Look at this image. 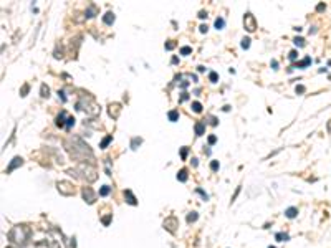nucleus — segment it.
Segmentation results:
<instances>
[{"label":"nucleus","instance_id":"1","mask_svg":"<svg viewBox=\"0 0 331 248\" xmlns=\"http://www.w3.org/2000/svg\"><path fill=\"white\" fill-rule=\"evenodd\" d=\"M28 237H30V230L23 225H17L8 232V240L15 245H25Z\"/></svg>","mask_w":331,"mask_h":248},{"label":"nucleus","instance_id":"2","mask_svg":"<svg viewBox=\"0 0 331 248\" xmlns=\"http://www.w3.org/2000/svg\"><path fill=\"white\" fill-rule=\"evenodd\" d=\"M76 172H83L81 179H86L88 182H93V180H96L98 177V172L96 169L93 167V165H88V164H80L78 169H75Z\"/></svg>","mask_w":331,"mask_h":248},{"label":"nucleus","instance_id":"3","mask_svg":"<svg viewBox=\"0 0 331 248\" xmlns=\"http://www.w3.org/2000/svg\"><path fill=\"white\" fill-rule=\"evenodd\" d=\"M56 189L61 195H73L75 194V187H73L71 182H66V180H60L56 184Z\"/></svg>","mask_w":331,"mask_h":248},{"label":"nucleus","instance_id":"4","mask_svg":"<svg viewBox=\"0 0 331 248\" xmlns=\"http://www.w3.org/2000/svg\"><path fill=\"white\" fill-rule=\"evenodd\" d=\"M244 23H245V28H247L248 31H255V28H257V22H255V17H253L252 13H245V17H244Z\"/></svg>","mask_w":331,"mask_h":248},{"label":"nucleus","instance_id":"5","mask_svg":"<svg viewBox=\"0 0 331 248\" xmlns=\"http://www.w3.org/2000/svg\"><path fill=\"white\" fill-rule=\"evenodd\" d=\"M81 194H83L84 202H88V204H94V200H96V195H94V192H93V189H91V187H84Z\"/></svg>","mask_w":331,"mask_h":248},{"label":"nucleus","instance_id":"6","mask_svg":"<svg viewBox=\"0 0 331 248\" xmlns=\"http://www.w3.org/2000/svg\"><path fill=\"white\" fill-rule=\"evenodd\" d=\"M175 227H179V222H177V218H175V217H169V218H166V220H164V228L166 230H169V232L174 233L175 232Z\"/></svg>","mask_w":331,"mask_h":248},{"label":"nucleus","instance_id":"7","mask_svg":"<svg viewBox=\"0 0 331 248\" xmlns=\"http://www.w3.org/2000/svg\"><path fill=\"white\" fill-rule=\"evenodd\" d=\"M22 164H23V159H22V157H13L12 162H10V165L7 167V174H10L13 169H17L18 165H22Z\"/></svg>","mask_w":331,"mask_h":248},{"label":"nucleus","instance_id":"8","mask_svg":"<svg viewBox=\"0 0 331 248\" xmlns=\"http://www.w3.org/2000/svg\"><path fill=\"white\" fill-rule=\"evenodd\" d=\"M308 65H311V58H310V56H306L305 60H301V61H298L297 65H293L291 68H288V71H293V68H306Z\"/></svg>","mask_w":331,"mask_h":248},{"label":"nucleus","instance_id":"9","mask_svg":"<svg viewBox=\"0 0 331 248\" xmlns=\"http://www.w3.org/2000/svg\"><path fill=\"white\" fill-rule=\"evenodd\" d=\"M119 113H121V106L116 104V103H114V104H110V116H111V118L116 119L119 116Z\"/></svg>","mask_w":331,"mask_h":248},{"label":"nucleus","instance_id":"10","mask_svg":"<svg viewBox=\"0 0 331 248\" xmlns=\"http://www.w3.org/2000/svg\"><path fill=\"white\" fill-rule=\"evenodd\" d=\"M124 197H126V202L128 204H131V205H138V200H136V197L133 195V192L131 190H124Z\"/></svg>","mask_w":331,"mask_h":248},{"label":"nucleus","instance_id":"11","mask_svg":"<svg viewBox=\"0 0 331 248\" xmlns=\"http://www.w3.org/2000/svg\"><path fill=\"white\" fill-rule=\"evenodd\" d=\"M65 118H66V113H65V111H61V113H60V116L56 118V126H58V127H66Z\"/></svg>","mask_w":331,"mask_h":248},{"label":"nucleus","instance_id":"12","mask_svg":"<svg viewBox=\"0 0 331 248\" xmlns=\"http://www.w3.org/2000/svg\"><path fill=\"white\" fill-rule=\"evenodd\" d=\"M103 22L106 23V25H113V23H114V13H113V12L104 13V17H103Z\"/></svg>","mask_w":331,"mask_h":248},{"label":"nucleus","instance_id":"13","mask_svg":"<svg viewBox=\"0 0 331 248\" xmlns=\"http://www.w3.org/2000/svg\"><path fill=\"white\" fill-rule=\"evenodd\" d=\"M285 215H287L288 218H295L298 215V208L297 207H290V208H287L285 210Z\"/></svg>","mask_w":331,"mask_h":248},{"label":"nucleus","instance_id":"14","mask_svg":"<svg viewBox=\"0 0 331 248\" xmlns=\"http://www.w3.org/2000/svg\"><path fill=\"white\" fill-rule=\"evenodd\" d=\"M205 132V122H197L195 124V134L197 136H202Z\"/></svg>","mask_w":331,"mask_h":248},{"label":"nucleus","instance_id":"15","mask_svg":"<svg viewBox=\"0 0 331 248\" xmlns=\"http://www.w3.org/2000/svg\"><path fill=\"white\" fill-rule=\"evenodd\" d=\"M167 118H169V121H171V122H175V121H177V119H179V111H175V109H172V111H169Z\"/></svg>","mask_w":331,"mask_h":248},{"label":"nucleus","instance_id":"16","mask_svg":"<svg viewBox=\"0 0 331 248\" xmlns=\"http://www.w3.org/2000/svg\"><path fill=\"white\" fill-rule=\"evenodd\" d=\"M177 180H181V182H185V180H187V171H185V169H182V171L177 172Z\"/></svg>","mask_w":331,"mask_h":248},{"label":"nucleus","instance_id":"17","mask_svg":"<svg viewBox=\"0 0 331 248\" xmlns=\"http://www.w3.org/2000/svg\"><path fill=\"white\" fill-rule=\"evenodd\" d=\"M275 238L278 240V242H287L290 237H288V233H283V232H280V233H277L275 235Z\"/></svg>","mask_w":331,"mask_h":248},{"label":"nucleus","instance_id":"18","mask_svg":"<svg viewBox=\"0 0 331 248\" xmlns=\"http://www.w3.org/2000/svg\"><path fill=\"white\" fill-rule=\"evenodd\" d=\"M111 141H113V136H106V137H104L103 141H101L100 147H101V149H106V146H108V144L111 142Z\"/></svg>","mask_w":331,"mask_h":248},{"label":"nucleus","instance_id":"19","mask_svg":"<svg viewBox=\"0 0 331 248\" xmlns=\"http://www.w3.org/2000/svg\"><path fill=\"white\" fill-rule=\"evenodd\" d=\"M192 111L194 113H202V104L199 101H194L192 103Z\"/></svg>","mask_w":331,"mask_h":248},{"label":"nucleus","instance_id":"20","mask_svg":"<svg viewBox=\"0 0 331 248\" xmlns=\"http://www.w3.org/2000/svg\"><path fill=\"white\" fill-rule=\"evenodd\" d=\"M110 192H111V187H108V185H103V187L100 189V195H101V197H106Z\"/></svg>","mask_w":331,"mask_h":248},{"label":"nucleus","instance_id":"21","mask_svg":"<svg viewBox=\"0 0 331 248\" xmlns=\"http://www.w3.org/2000/svg\"><path fill=\"white\" fill-rule=\"evenodd\" d=\"M197 218H199V215H197V212H191V214L187 215V223H192V222H195Z\"/></svg>","mask_w":331,"mask_h":248},{"label":"nucleus","instance_id":"22","mask_svg":"<svg viewBox=\"0 0 331 248\" xmlns=\"http://www.w3.org/2000/svg\"><path fill=\"white\" fill-rule=\"evenodd\" d=\"M224 25H225V20L222 18V17H219V18L215 20V28H217V30H222V28H224Z\"/></svg>","mask_w":331,"mask_h":248},{"label":"nucleus","instance_id":"23","mask_svg":"<svg viewBox=\"0 0 331 248\" xmlns=\"http://www.w3.org/2000/svg\"><path fill=\"white\" fill-rule=\"evenodd\" d=\"M141 142H143V139H141V137H134V139L131 141V149H138V146H139Z\"/></svg>","mask_w":331,"mask_h":248},{"label":"nucleus","instance_id":"24","mask_svg":"<svg viewBox=\"0 0 331 248\" xmlns=\"http://www.w3.org/2000/svg\"><path fill=\"white\" fill-rule=\"evenodd\" d=\"M41 96H43V98H48V96H50V90H48L47 84H41Z\"/></svg>","mask_w":331,"mask_h":248},{"label":"nucleus","instance_id":"25","mask_svg":"<svg viewBox=\"0 0 331 248\" xmlns=\"http://www.w3.org/2000/svg\"><path fill=\"white\" fill-rule=\"evenodd\" d=\"M191 53H192V48H191V47H182V48H181V55L187 56V55H191Z\"/></svg>","mask_w":331,"mask_h":248},{"label":"nucleus","instance_id":"26","mask_svg":"<svg viewBox=\"0 0 331 248\" xmlns=\"http://www.w3.org/2000/svg\"><path fill=\"white\" fill-rule=\"evenodd\" d=\"M73 124H75V118H73V116H68V118H66V129H70Z\"/></svg>","mask_w":331,"mask_h":248},{"label":"nucleus","instance_id":"27","mask_svg":"<svg viewBox=\"0 0 331 248\" xmlns=\"http://www.w3.org/2000/svg\"><path fill=\"white\" fill-rule=\"evenodd\" d=\"M209 80L212 81V83H217V80H219V74H217L215 71H210V74H209Z\"/></svg>","mask_w":331,"mask_h":248},{"label":"nucleus","instance_id":"28","mask_svg":"<svg viewBox=\"0 0 331 248\" xmlns=\"http://www.w3.org/2000/svg\"><path fill=\"white\" fill-rule=\"evenodd\" d=\"M288 58H290L291 61H295V60L298 58V51H297V50H291V51H290V55H288Z\"/></svg>","mask_w":331,"mask_h":248},{"label":"nucleus","instance_id":"29","mask_svg":"<svg viewBox=\"0 0 331 248\" xmlns=\"http://www.w3.org/2000/svg\"><path fill=\"white\" fill-rule=\"evenodd\" d=\"M94 12H96V7H94V5H91L90 8L86 10V17H93V15H94Z\"/></svg>","mask_w":331,"mask_h":248},{"label":"nucleus","instance_id":"30","mask_svg":"<svg viewBox=\"0 0 331 248\" xmlns=\"http://www.w3.org/2000/svg\"><path fill=\"white\" fill-rule=\"evenodd\" d=\"M248 47H250V38H247V37H245L244 40H242V48H244V50H247Z\"/></svg>","mask_w":331,"mask_h":248},{"label":"nucleus","instance_id":"31","mask_svg":"<svg viewBox=\"0 0 331 248\" xmlns=\"http://www.w3.org/2000/svg\"><path fill=\"white\" fill-rule=\"evenodd\" d=\"M293 41H295V45H297V47H303V45H305V40H303V38H295Z\"/></svg>","mask_w":331,"mask_h":248},{"label":"nucleus","instance_id":"32","mask_svg":"<svg viewBox=\"0 0 331 248\" xmlns=\"http://www.w3.org/2000/svg\"><path fill=\"white\" fill-rule=\"evenodd\" d=\"M164 47H166V50H174V48H175V43H174V41H167Z\"/></svg>","mask_w":331,"mask_h":248},{"label":"nucleus","instance_id":"33","mask_svg":"<svg viewBox=\"0 0 331 248\" xmlns=\"http://www.w3.org/2000/svg\"><path fill=\"white\" fill-rule=\"evenodd\" d=\"M187 152H189V149H187V147H182V149H181V157H182V159H185V157H187Z\"/></svg>","mask_w":331,"mask_h":248},{"label":"nucleus","instance_id":"34","mask_svg":"<svg viewBox=\"0 0 331 248\" xmlns=\"http://www.w3.org/2000/svg\"><path fill=\"white\" fill-rule=\"evenodd\" d=\"M210 169H212V171H217V169H219V162L212 161V162H210Z\"/></svg>","mask_w":331,"mask_h":248},{"label":"nucleus","instance_id":"35","mask_svg":"<svg viewBox=\"0 0 331 248\" xmlns=\"http://www.w3.org/2000/svg\"><path fill=\"white\" fill-rule=\"evenodd\" d=\"M197 192H199V194H200V195H202V198H204V200H207V198H209V195H207V194H205V192H204V190H202V189H197Z\"/></svg>","mask_w":331,"mask_h":248},{"label":"nucleus","instance_id":"36","mask_svg":"<svg viewBox=\"0 0 331 248\" xmlns=\"http://www.w3.org/2000/svg\"><path fill=\"white\" fill-rule=\"evenodd\" d=\"M110 222H111V215H106L103 218V225H110Z\"/></svg>","mask_w":331,"mask_h":248},{"label":"nucleus","instance_id":"37","mask_svg":"<svg viewBox=\"0 0 331 248\" xmlns=\"http://www.w3.org/2000/svg\"><path fill=\"white\" fill-rule=\"evenodd\" d=\"M27 93H28V84H25V86L22 88V91H20V94H22V96H27Z\"/></svg>","mask_w":331,"mask_h":248},{"label":"nucleus","instance_id":"38","mask_svg":"<svg viewBox=\"0 0 331 248\" xmlns=\"http://www.w3.org/2000/svg\"><path fill=\"white\" fill-rule=\"evenodd\" d=\"M295 91H297V93H300V94H301V93H305V86H301V84H300V86L295 88Z\"/></svg>","mask_w":331,"mask_h":248},{"label":"nucleus","instance_id":"39","mask_svg":"<svg viewBox=\"0 0 331 248\" xmlns=\"http://www.w3.org/2000/svg\"><path fill=\"white\" fill-rule=\"evenodd\" d=\"M50 248H60V245L55 242V240H51V242H50Z\"/></svg>","mask_w":331,"mask_h":248},{"label":"nucleus","instance_id":"40","mask_svg":"<svg viewBox=\"0 0 331 248\" xmlns=\"http://www.w3.org/2000/svg\"><path fill=\"white\" fill-rule=\"evenodd\" d=\"M58 96L61 98V101H63V103L66 101V98H65V93H63V91H58Z\"/></svg>","mask_w":331,"mask_h":248},{"label":"nucleus","instance_id":"41","mask_svg":"<svg viewBox=\"0 0 331 248\" xmlns=\"http://www.w3.org/2000/svg\"><path fill=\"white\" fill-rule=\"evenodd\" d=\"M215 141H217L215 136H210V137H209V144H215Z\"/></svg>","mask_w":331,"mask_h":248},{"label":"nucleus","instance_id":"42","mask_svg":"<svg viewBox=\"0 0 331 248\" xmlns=\"http://www.w3.org/2000/svg\"><path fill=\"white\" fill-rule=\"evenodd\" d=\"M207 30H209V27H207V25H200V31H202V33H205Z\"/></svg>","mask_w":331,"mask_h":248},{"label":"nucleus","instance_id":"43","mask_svg":"<svg viewBox=\"0 0 331 248\" xmlns=\"http://www.w3.org/2000/svg\"><path fill=\"white\" fill-rule=\"evenodd\" d=\"M316 10H318V12H321V10H325V3H320V5L316 7Z\"/></svg>","mask_w":331,"mask_h":248},{"label":"nucleus","instance_id":"44","mask_svg":"<svg viewBox=\"0 0 331 248\" xmlns=\"http://www.w3.org/2000/svg\"><path fill=\"white\" fill-rule=\"evenodd\" d=\"M187 98H189V94H187V93H182V96H181V103H182V101H185Z\"/></svg>","mask_w":331,"mask_h":248},{"label":"nucleus","instance_id":"45","mask_svg":"<svg viewBox=\"0 0 331 248\" xmlns=\"http://www.w3.org/2000/svg\"><path fill=\"white\" fill-rule=\"evenodd\" d=\"M199 17H200V18H207V12H204V10H202V12L199 13Z\"/></svg>","mask_w":331,"mask_h":248},{"label":"nucleus","instance_id":"46","mask_svg":"<svg viewBox=\"0 0 331 248\" xmlns=\"http://www.w3.org/2000/svg\"><path fill=\"white\" fill-rule=\"evenodd\" d=\"M210 124H212V126H217V119L214 118V116H212V118H210Z\"/></svg>","mask_w":331,"mask_h":248},{"label":"nucleus","instance_id":"47","mask_svg":"<svg viewBox=\"0 0 331 248\" xmlns=\"http://www.w3.org/2000/svg\"><path fill=\"white\" fill-rule=\"evenodd\" d=\"M272 66H273V70H278V63H277V60H273V61H272Z\"/></svg>","mask_w":331,"mask_h":248},{"label":"nucleus","instance_id":"48","mask_svg":"<svg viewBox=\"0 0 331 248\" xmlns=\"http://www.w3.org/2000/svg\"><path fill=\"white\" fill-rule=\"evenodd\" d=\"M268 248H275V246H268Z\"/></svg>","mask_w":331,"mask_h":248}]
</instances>
